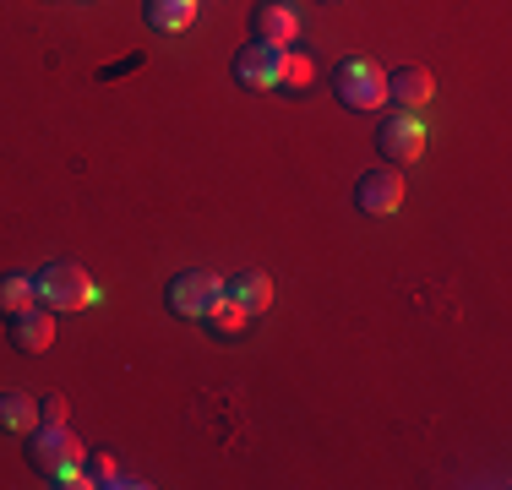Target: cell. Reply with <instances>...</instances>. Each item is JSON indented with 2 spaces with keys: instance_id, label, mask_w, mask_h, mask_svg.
<instances>
[{
  "instance_id": "obj_1",
  "label": "cell",
  "mask_w": 512,
  "mask_h": 490,
  "mask_svg": "<svg viewBox=\"0 0 512 490\" xmlns=\"http://www.w3.org/2000/svg\"><path fill=\"white\" fill-rule=\"evenodd\" d=\"M33 289H39V300L50 305V311H88V305L99 300L93 278L82 273L77 262H50L39 278H33Z\"/></svg>"
},
{
  "instance_id": "obj_2",
  "label": "cell",
  "mask_w": 512,
  "mask_h": 490,
  "mask_svg": "<svg viewBox=\"0 0 512 490\" xmlns=\"http://www.w3.org/2000/svg\"><path fill=\"white\" fill-rule=\"evenodd\" d=\"M333 93L344 109H387V71L371 66V60H338L333 71Z\"/></svg>"
},
{
  "instance_id": "obj_3",
  "label": "cell",
  "mask_w": 512,
  "mask_h": 490,
  "mask_svg": "<svg viewBox=\"0 0 512 490\" xmlns=\"http://www.w3.org/2000/svg\"><path fill=\"white\" fill-rule=\"evenodd\" d=\"M22 452H28V469L33 474H50L60 469V463H82V441L66 431V425H33L28 436H22Z\"/></svg>"
},
{
  "instance_id": "obj_4",
  "label": "cell",
  "mask_w": 512,
  "mask_h": 490,
  "mask_svg": "<svg viewBox=\"0 0 512 490\" xmlns=\"http://www.w3.org/2000/svg\"><path fill=\"white\" fill-rule=\"evenodd\" d=\"M376 153H382V164H414V158L425 153V120L409 115V109H393V120H382L376 126Z\"/></svg>"
},
{
  "instance_id": "obj_5",
  "label": "cell",
  "mask_w": 512,
  "mask_h": 490,
  "mask_svg": "<svg viewBox=\"0 0 512 490\" xmlns=\"http://www.w3.org/2000/svg\"><path fill=\"white\" fill-rule=\"evenodd\" d=\"M355 207L365 218H393L398 207H404V175H398V164L365 169V175L355 180Z\"/></svg>"
},
{
  "instance_id": "obj_6",
  "label": "cell",
  "mask_w": 512,
  "mask_h": 490,
  "mask_svg": "<svg viewBox=\"0 0 512 490\" xmlns=\"http://www.w3.org/2000/svg\"><path fill=\"white\" fill-rule=\"evenodd\" d=\"M224 294V284H218L213 273H202V267H191V273H175L169 278V289H164V305L175 316H191V322H202V311Z\"/></svg>"
},
{
  "instance_id": "obj_7",
  "label": "cell",
  "mask_w": 512,
  "mask_h": 490,
  "mask_svg": "<svg viewBox=\"0 0 512 490\" xmlns=\"http://www.w3.org/2000/svg\"><path fill=\"white\" fill-rule=\"evenodd\" d=\"M251 39L273 44V49H289L300 39V11L289 6V0H256L251 6Z\"/></svg>"
},
{
  "instance_id": "obj_8",
  "label": "cell",
  "mask_w": 512,
  "mask_h": 490,
  "mask_svg": "<svg viewBox=\"0 0 512 490\" xmlns=\"http://www.w3.org/2000/svg\"><path fill=\"white\" fill-rule=\"evenodd\" d=\"M6 333H11V349L44 354L55 343V311L44 300H33V305H22L17 316H6Z\"/></svg>"
},
{
  "instance_id": "obj_9",
  "label": "cell",
  "mask_w": 512,
  "mask_h": 490,
  "mask_svg": "<svg viewBox=\"0 0 512 490\" xmlns=\"http://www.w3.org/2000/svg\"><path fill=\"white\" fill-rule=\"evenodd\" d=\"M436 93V77L425 66H398L393 77H387V104L393 109H409V115H420V104Z\"/></svg>"
},
{
  "instance_id": "obj_10",
  "label": "cell",
  "mask_w": 512,
  "mask_h": 490,
  "mask_svg": "<svg viewBox=\"0 0 512 490\" xmlns=\"http://www.w3.org/2000/svg\"><path fill=\"white\" fill-rule=\"evenodd\" d=\"M273 77H278V49L251 39L235 55V82H240V88H251V93H262V88H273Z\"/></svg>"
},
{
  "instance_id": "obj_11",
  "label": "cell",
  "mask_w": 512,
  "mask_h": 490,
  "mask_svg": "<svg viewBox=\"0 0 512 490\" xmlns=\"http://www.w3.org/2000/svg\"><path fill=\"white\" fill-rule=\"evenodd\" d=\"M197 6L202 0H142V17H148L153 33L175 39V33H186L191 22H197Z\"/></svg>"
},
{
  "instance_id": "obj_12",
  "label": "cell",
  "mask_w": 512,
  "mask_h": 490,
  "mask_svg": "<svg viewBox=\"0 0 512 490\" xmlns=\"http://www.w3.org/2000/svg\"><path fill=\"white\" fill-rule=\"evenodd\" d=\"M224 294H229V300H235L246 316H256V311H267V305H273V278L256 273V267H246V273H235V278L224 284Z\"/></svg>"
},
{
  "instance_id": "obj_13",
  "label": "cell",
  "mask_w": 512,
  "mask_h": 490,
  "mask_svg": "<svg viewBox=\"0 0 512 490\" xmlns=\"http://www.w3.org/2000/svg\"><path fill=\"white\" fill-rule=\"evenodd\" d=\"M33 425H39V398L33 392H0V431L28 436Z\"/></svg>"
},
{
  "instance_id": "obj_14",
  "label": "cell",
  "mask_w": 512,
  "mask_h": 490,
  "mask_svg": "<svg viewBox=\"0 0 512 490\" xmlns=\"http://www.w3.org/2000/svg\"><path fill=\"white\" fill-rule=\"evenodd\" d=\"M311 55H295V49H278V77H273V93H284V98H300V93H311Z\"/></svg>"
},
{
  "instance_id": "obj_15",
  "label": "cell",
  "mask_w": 512,
  "mask_h": 490,
  "mask_svg": "<svg viewBox=\"0 0 512 490\" xmlns=\"http://www.w3.org/2000/svg\"><path fill=\"white\" fill-rule=\"evenodd\" d=\"M202 327H207L213 338H235L240 327H246V311H240V305L229 300V294H218V300L202 311Z\"/></svg>"
},
{
  "instance_id": "obj_16",
  "label": "cell",
  "mask_w": 512,
  "mask_h": 490,
  "mask_svg": "<svg viewBox=\"0 0 512 490\" xmlns=\"http://www.w3.org/2000/svg\"><path fill=\"white\" fill-rule=\"evenodd\" d=\"M39 300V289H33V273H0V316H17L22 305Z\"/></svg>"
},
{
  "instance_id": "obj_17",
  "label": "cell",
  "mask_w": 512,
  "mask_h": 490,
  "mask_svg": "<svg viewBox=\"0 0 512 490\" xmlns=\"http://www.w3.org/2000/svg\"><path fill=\"white\" fill-rule=\"evenodd\" d=\"M82 474H88V485H109L115 480V458H109V452H82Z\"/></svg>"
},
{
  "instance_id": "obj_18",
  "label": "cell",
  "mask_w": 512,
  "mask_h": 490,
  "mask_svg": "<svg viewBox=\"0 0 512 490\" xmlns=\"http://www.w3.org/2000/svg\"><path fill=\"white\" fill-rule=\"evenodd\" d=\"M39 425H66V398H60V392H44V403H39Z\"/></svg>"
},
{
  "instance_id": "obj_19",
  "label": "cell",
  "mask_w": 512,
  "mask_h": 490,
  "mask_svg": "<svg viewBox=\"0 0 512 490\" xmlns=\"http://www.w3.org/2000/svg\"><path fill=\"white\" fill-rule=\"evenodd\" d=\"M50 485H60V490H82V485H88V474H82V463H60V469L50 474Z\"/></svg>"
}]
</instances>
